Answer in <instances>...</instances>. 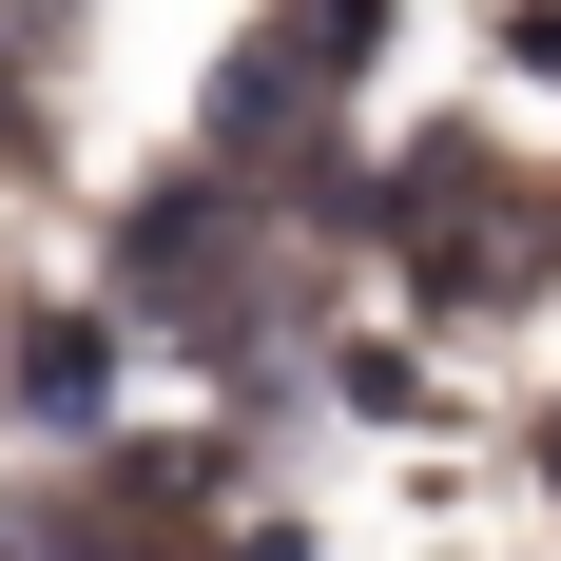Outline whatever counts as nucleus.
I'll use <instances>...</instances> for the list:
<instances>
[{
	"mask_svg": "<svg viewBox=\"0 0 561 561\" xmlns=\"http://www.w3.org/2000/svg\"><path fill=\"white\" fill-rule=\"evenodd\" d=\"M542 504H561V426H542Z\"/></svg>",
	"mask_w": 561,
	"mask_h": 561,
	"instance_id": "6",
	"label": "nucleus"
},
{
	"mask_svg": "<svg viewBox=\"0 0 561 561\" xmlns=\"http://www.w3.org/2000/svg\"><path fill=\"white\" fill-rule=\"evenodd\" d=\"M0 156H39V116H20V78H0Z\"/></svg>",
	"mask_w": 561,
	"mask_h": 561,
	"instance_id": "4",
	"label": "nucleus"
},
{
	"mask_svg": "<svg viewBox=\"0 0 561 561\" xmlns=\"http://www.w3.org/2000/svg\"><path fill=\"white\" fill-rule=\"evenodd\" d=\"M98 310H58V330H20V407H58V426H78V407H98Z\"/></svg>",
	"mask_w": 561,
	"mask_h": 561,
	"instance_id": "2",
	"label": "nucleus"
},
{
	"mask_svg": "<svg viewBox=\"0 0 561 561\" xmlns=\"http://www.w3.org/2000/svg\"><path fill=\"white\" fill-rule=\"evenodd\" d=\"M232 561H310V542H290V523H272V542H232Z\"/></svg>",
	"mask_w": 561,
	"mask_h": 561,
	"instance_id": "5",
	"label": "nucleus"
},
{
	"mask_svg": "<svg viewBox=\"0 0 561 561\" xmlns=\"http://www.w3.org/2000/svg\"><path fill=\"white\" fill-rule=\"evenodd\" d=\"M290 116H310V39H290V20H252V39L214 58V156H232V174L290 156Z\"/></svg>",
	"mask_w": 561,
	"mask_h": 561,
	"instance_id": "1",
	"label": "nucleus"
},
{
	"mask_svg": "<svg viewBox=\"0 0 561 561\" xmlns=\"http://www.w3.org/2000/svg\"><path fill=\"white\" fill-rule=\"evenodd\" d=\"M290 39H310V78H348V58L388 39V0H290Z\"/></svg>",
	"mask_w": 561,
	"mask_h": 561,
	"instance_id": "3",
	"label": "nucleus"
}]
</instances>
